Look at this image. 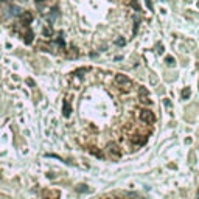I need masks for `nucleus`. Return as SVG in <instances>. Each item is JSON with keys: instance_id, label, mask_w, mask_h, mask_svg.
I'll use <instances>...</instances> for the list:
<instances>
[{"instance_id": "1", "label": "nucleus", "mask_w": 199, "mask_h": 199, "mask_svg": "<svg viewBox=\"0 0 199 199\" xmlns=\"http://www.w3.org/2000/svg\"><path fill=\"white\" fill-rule=\"evenodd\" d=\"M140 120L145 121V123H154V121H156V117H154V114H152L151 110L143 109V110L140 112Z\"/></svg>"}, {"instance_id": "2", "label": "nucleus", "mask_w": 199, "mask_h": 199, "mask_svg": "<svg viewBox=\"0 0 199 199\" xmlns=\"http://www.w3.org/2000/svg\"><path fill=\"white\" fill-rule=\"evenodd\" d=\"M115 83L120 84V86H129V84H131V79L123 73H117L115 75Z\"/></svg>"}, {"instance_id": "3", "label": "nucleus", "mask_w": 199, "mask_h": 199, "mask_svg": "<svg viewBox=\"0 0 199 199\" xmlns=\"http://www.w3.org/2000/svg\"><path fill=\"white\" fill-rule=\"evenodd\" d=\"M108 152H109L110 156H112L114 159H118V157H120V149H118V146H117L115 143H109V145H108Z\"/></svg>"}, {"instance_id": "4", "label": "nucleus", "mask_w": 199, "mask_h": 199, "mask_svg": "<svg viewBox=\"0 0 199 199\" xmlns=\"http://www.w3.org/2000/svg\"><path fill=\"white\" fill-rule=\"evenodd\" d=\"M62 112H64V117H70L72 108H70V103H68V100H64V101H62Z\"/></svg>"}, {"instance_id": "5", "label": "nucleus", "mask_w": 199, "mask_h": 199, "mask_svg": "<svg viewBox=\"0 0 199 199\" xmlns=\"http://www.w3.org/2000/svg\"><path fill=\"white\" fill-rule=\"evenodd\" d=\"M22 20H24L26 25L31 24L33 22V14L30 13V11H22Z\"/></svg>"}, {"instance_id": "6", "label": "nucleus", "mask_w": 199, "mask_h": 199, "mask_svg": "<svg viewBox=\"0 0 199 199\" xmlns=\"http://www.w3.org/2000/svg\"><path fill=\"white\" fill-rule=\"evenodd\" d=\"M139 93H140V97H141V101H143V103H146V104H149V103H151V100L148 98V90H146V89H143V87H140Z\"/></svg>"}, {"instance_id": "7", "label": "nucleus", "mask_w": 199, "mask_h": 199, "mask_svg": "<svg viewBox=\"0 0 199 199\" xmlns=\"http://www.w3.org/2000/svg\"><path fill=\"white\" fill-rule=\"evenodd\" d=\"M25 44H31L33 42V31L30 28H26V37H24Z\"/></svg>"}, {"instance_id": "8", "label": "nucleus", "mask_w": 199, "mask_h": 199, "mask_svg": "<svg viewBox=\"0 0 199 199\" xmlns=\"http://www.w3.org/2000/svg\"><path fill=\"white\" fill-rule=\"evenodd\" d=\"M190 93H191L190 87H185V89L182 90V100H188V97H190Z\"/></svg>"}, {"instance_id": "9", "label": "nucleus", "mask_w": 199, "mask_h": 199, "mask_svg": "<svg viewBox=\"0 0 199 199\" xmlns=\"http://www.w3.org/2000/svg\"><path fill=\"white\" fill-rule=\"evenodd\" d=\"M51 34H53V28H51V26H44V36H51Z\"/></svg>"}, {"instance_id": "10", "label": "nucleus", "mask_w": 199, "mask_h": 199, "mask_svg": "<svg viewBox=\"0 0 199 199\" xmlns=\"http://www.w3.org/2000/svg\"><path fill=\"white\" fill-rule=\"evenodd\" d=\"M56 44H58V47H64V45H66V42L62 39V34H59V36L56 37Z\"/></svg>"}, {"instance_id": "11", "label": "nucleus", "mask_w": 199, "mask_h": 199, "mask_svg": "<svg viewBox=\"0 0 199 199\" xmlns=\"http://www.w3.org/2000/svg\"><path fill=\"white\" fill-rule=\"evenodd\" d=\"M165 62L168 64V66H174V58H173V56H167Z\"/></svg>"}, {"instance_id": "12", "label": "nucleus", "mask_w": 199, "mask_h": 199, "mask_svg": "<svg viewBox=\"0 0 199 199\" xmlns=\"http://www.w3.org/2000/svg\"><path fill=\"white\" fill-rule=\"evenodd\" d=\"M126 44V41L123 39V37H118L117 39V45H125Z\"/></svg>"}, {"instance_id": "13", "label": "nucleus", "mask_w": 199, "mask_h": 199, "mask_svg": "<svg viewBox=\"0 0 199 199\" xmlns=\"http://www.w3.org/2000/svg\"><path fill=\"white\" fill-rule=\"evenodd\" d=\"M45 2V0H36V3H37V5H41V3H44Z\"/></svg>"}, {"instance_id": "14", "label": "nucleus", "mask_w": 199, "mask_h": 199, "mask_svg": "<svg viewBox=\"0 0 199 199\" xmlns=\"http://www.w3.org/2000/svg\"><path fill=\"white\" fill-rule=\"evenodd\" d=\"M198 199H199V193H198Z\"/></svg>"}]
</instances>
